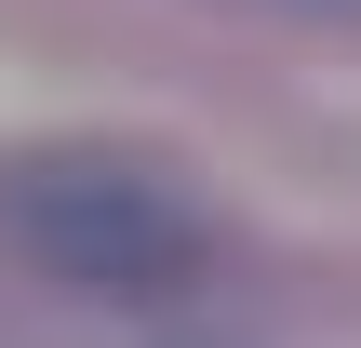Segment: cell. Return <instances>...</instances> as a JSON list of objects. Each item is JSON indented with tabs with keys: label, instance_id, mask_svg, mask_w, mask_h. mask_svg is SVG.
Returning a JSON list of instances; mask_svg holds the SVG:
<instances>
[{
	"label": "cell",
	"instance_id": "cell-1",
	"mask_svg": "<svg viewBox=\"0 0 361 348\" xmlns=\"http://www.w3.org/2000/svg\"><path fill=\"white\" fill-rule=\"evenodd\" d=\"M0 241L67 282V295H188L214 228L201 201L161 174V161H121V148H40V161H0Z\"/></svg>",
	"mask_w": 361,
	"mask_h": 348
}]
</instances>
